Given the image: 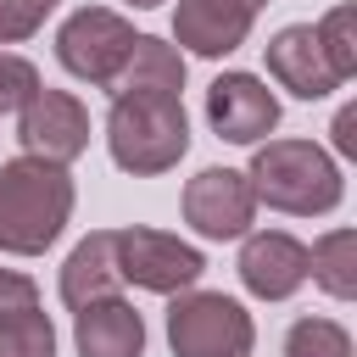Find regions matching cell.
<instances>
[{
	"label": "cell",
	"instance_id": "obj_22",
	"mask_svg": "<svg viewBox=\"0 0 357 357\" xmlns=\"http://www.w3.org/2000/svg\"><path fill=\"white\" fill-rule=\"evenodd\" d=\"M22 312H39V284L17 268H0V324H11Z\"/></svg>",
	"mask_w": 357,
	"mask_h": 357
},
{
	"label": "cell",
	"instance_id": "obj_11",
	"mask_svg": "<svg viewBox=\"0 0 357 357\" xmlns=\"http://www.w3.org/2000/svg\"><path fill=\"white\" fill-rule=\"evenodd\" d=\"M262 56H268V78H273L279 89H290L296 100H324V95L340 89V78H335V67H329L312 22L279 28V33L262 45Z\"/></svg>",
	"mask_w": 357,
	"mask_h": 357
},
{
	"label": "cell",
	"instance_id": "obj_17",
	"mask_svg": "<svg viewBox=\"0 0 357 357\" xmlns=\"http://www.w3.org/2000/svg\"><path fill=\"white\" fill-rule=\"evenodd\" d=\"M284 357H351V335L335 318H296L284 329Z\"/></svg>",
	"mask_w": 357,
	"mask_h": 357
},
{
	"label": "cell",
	"instance_id": "obj_21",
	"mask_svg": "<svg viewBox=\"0 0 357 357\" xmlns=\"http://www.w3.org/2000/svg\"><path fill=\"white\" fill-rule=\"evenodd\" d=\"M61 0H0V45H22L45 28V17Z\"/></svg>",
	"mask_w": 357,
	"mask_h": 357
},
{
	"label": "cell",
	"instance_id": "obj_20",
	"mask_svg": "<svg viewBox=\"0 0 357 357\" xmlns=\"http://www.w3.org/2000/svg\"><path fill=\"white\" fill-rule=\"evenodd\" d=\"M33 95H39V67L28 56H17V50H0V117L22 112Z\"/></svg>",
	"mask_w": 357,
	"mask_h": 357
},
{
	"label": "cell",
	"instance_id": "obj_9",
	"mask_svg": "<svg viewBox=\"0 0 357 357\" xmlns=\"http://www.w3.org/2000/svg\"><path fill=\"white\" fill-rule=\"evenodd\" d=\"M206 123L229 145H262L279 128V95L257 73H218L206 84Z\"/></svg>",
	"mask_w": 357,
	"mask_h": 357
},
{
	"label": "cell",
	"instance_id": "obj_23",
	"mask_svg": "<svg viewBox=\"0 0 357 357\" xmlns=\"http://www.w3.org/2000/svg\"><path fill=\"white\" fill-rule=\"evenodd\" d=\"M329 134H335V151H340V156H357V106H340Z\"/></svg>",
	"mask_w": 357,
	"mask_h": 357
},
{
	"label": "cell",
	"instance_id": "obj_24",
	"mask_svg": "<svg viewBox=\"0 0 357 357\" xmlns=\"http://www.w3.org/2000/svg\"><path fill=\"white\" fill-rule=\"evenodd\" d=\"M234 6H245V11H251V17H257V11H262V6H268V0H234Z\"/></svg>",
	"mask_w": 357,
	"mask_h": 357
},
{
	"label": "cell",
	"instance_id": "obj_13",
	"mask_svg": "<svg viewBox=\"0 0 357 357\" xmlns=\"http://www.w3.org/2000/svg\"><path fill=\"white\" fill-rule=\"evenodd\" d=\"M73 346L78 357H145V318L123 296L89 301L73 312Z\"/></svg>",
	"mask_w": 357,
	"mask_h": 357
},
{
	"label": "cell",
	"instance_id": "obj_25",
	"mask_svg": "<svg viewBox=\"0 0 357 357\" xmlns=\"http://www.w3.org/2000/svg\"><path fill=\"white\" fill-rule=\"evenodd\" d=\"M128 6H134V11H151V6H162V0H128Z\"/></svg>",
	"mask_w": 357,
	"mask_h": 357
},
{
	"label": "cell",
	"instance_id": "obj_8",
	"mask_svg": "<svg viewBox=\"0 0 357 357\" xmlns=\"http://www.w3.org/2000/svg\"><path fill=\"white\" fill-rule=\"evenodd\" d=\"M184 223L201 240H245L257 223V195L240 167H201L184 184Z\"/></svg>",
	"mask_w": 357,
	"mask_h": 357
},
{
	"label": "cell",
	"instance_id": "obj_6",
	"mask_svg": "<svg viewBox=\"0 0 357 357\" xmlns=\"http://www.w3.org/2000/svg\"><path fill=\"white\" fill-rule=\"evenodd\" d=\"M128 50H134V22L112 6H78L56 28V61L89 89H112Z\"/></svg>",
	"mask_w": 357,
	"mask_h": 357
},
{
	"label": "cell",
	"instance_id": "obj_7",
	"mask_svg": "<svg viewBox=\"0 0 357 357\" xmlns=\"http://www.w3.org/2000/svg\"><path fill=\"white\" fill-rule=\"evenodd\" d=\"M17 139H22V156L67 167V162H78L89 151V106L73 89L39 84V95L17 112Z\"/></svg>",
	"mask_w": 357,
	"mask_h": 357
},
{
	"label": "cell",
	"instance_id": "obj_19",
	"mask_svg": "<svg viewBox=\"0 0 357 357\" xmlns=\"http://www.w3.org/2000/svg\"><path fill=\"white\" fill-rule=\"evenodd\" d=\"M0 357H56V324L50 312H22L11 324H0Z\"/></svg>",
	"mask_w": 357,
	"mask_h": 357
},
{
	"label": "cell",
	"instance_id": "obj_14",
	"mask_svg": "<svg viewBox=\"0 0 357 357\" xmlns=\"http://www.w3.org/2000/svg\"><path fill=\"white\" fill-rule=\"evenodd\" d=\"M117 290H123V279H117V257H112V229H95V234H84V240L67 251V262H61V301L78 312V307L106 301V296H117Z\"/></svg>",
	"mask_w": 357,
	"mask_h": 357
},
{
	"label": "cell",
	"instance_id": "obj_16",
	"mask_svg": "<svg viewBox=\"0 0 357 357\" xmlns=\"http://www.w3.org/2000/svg\"><path fill=\"white\" fill-rule=\"evenodd\" d=\"M307 279L335 296V301H351L357 296V229H329L312 240L307 251Z\"/></svg>",
	"mask_w": 357,
	"mask_h": 357
},
{
	"label": "cell",
	"instance_id": "obj_12",
	"mask_svg": "<svg viewBox=\"0 0 357 357\" xmlns=\"http://www.w3.org/2000/svg\"><path fill=\"white\" fill-rule=\"evenodd\" d=\"M251 11L234 6V0H178L173 6V39L190 50V56H234L245 39H251Z\"/></svg>",
	"mask_w": 357,
	"mask_h": 357
},
{
	"label": "cell",
	"instance_id": "obj_3",
	"mask_svg": "<svg viewBox=\"0 0 357 357\" xmlns=\"http://www.w3.org/2000/svg\"><path fill=\"white\" fill-rule=\"evenodd\" d=\"M106 151L123 173L156 178L184 162L190 151V112L184 95H112L106 112Z\"/></svg>",
	"mask_w": 357,
	"mask_h": 357
},
{
	"label": "cell",
	"instance_id": "obj_10",
	"mask_svg": "<svg viewBox=\"0 0 357 357\" xmlns=\"http://www.w3.org/2000/svg\"><path fill=\"white\" fill-rule=\"evenodd\" d=\"M240 284L257 301H290L307 284V245L284 229H251L240 240Z\"/></svg>",
	"mask_w": 357,
	"mask_h": 357
},
{
	"label": "cell",
	"instance_id": "obj_4",
	"mask_svg": "<svg viewBox=\"0 0 357 357\" xmlns=\"http://www.w3.org/2000/svg\"><path fill=\"white\" fill-rule=\"evenodd\" d=\"M167 346L173 357H251L257 324L223 290H178L167 307Z\"/></svg>",
	"mask_w": 357,
	"mask_h": 357
},
{
	"label": "cell",
	"instance_id": "obj_5",
	"mask_svg": "<svg viewBox=\"0 0 357 357\" xmlns=\"http://www.w3.org/2000/svg\"><path fill=\"white\" fill-rule=\"evenodd\" d=\"M112 257H117V279L134 290H151V296L195 290V279L206 273V257L190 240H178L167 229H145V223L112 229Z\"/></svg>",
	"mask_w": 357,
	"mask_h": 357
},
{
	"label": "cell",
	"instance_id": "obj_15",
	"mask_svg": "<svg viewBox=\"0 0 357 357\" xmlns=\"http://www.w3.org/2000/svg\"><path fill=\"white\" fill-rule=\"evenodd\" d=\"M112 95H184V50L156 33H134V50H128Z\"/></svg>",
	"mask_w": 357,
	"mask_h": 357
},
{
	"label": "cell",
	"instance_id": "obj_2",
	"mask_svg": "<svg viewBox=\"0 0 357 357\" xmlns=\"http://www.w3.org/2000/svg\"><path fill=\"white\" fill-rule=\"evenodd\" d=\"M245 178H251L257 206L268 201L284 218H324L346 195V178H340L335 156L312 139H262L251 151Z\"/></svg>",
	"mask_w": 357,
	"mask_h": 357
},
{
	"label": "cell",
	"instance_id": "obj_1",
	"mask_svg": "<svg viewBox=\"0 0 357 357\" xmlns=\"http://www.w3.org/2000/svg\"><path fill=\"white\" fill-rule=\"evenodd\" d=\"M73 173L39 156L0 162V251L6 257H39L61 240L73 223Z\"/></svg>",
	"mask_w": 357,
	"mask_h": 357
},
{
	"label": "cell",
	"instance_id": "obj_18",
	"mask_svg": "<svg viewBox=\"0 0 357 357\" xmlns=\"http://www.w3.org/2000/svg\"><path fill=\"white\" fill-rule=\"evenodd\" d=\"M312 33H318L335 78L346 84V78L357 73V11H351V6H335V11H324V17L312 22Z\"/></svg>",
	"mask_w": 357,
	"mask_h": 357
}]
</instances>
